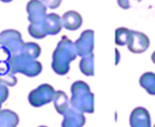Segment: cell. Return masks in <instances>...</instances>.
<instances>
[{"mask_svg": "<svg viewBox=\"0 0 155 127\" xmlns=\"http://www.w3.org/2000/svg\"><path fill=\"white\" fill-rule=\"evenodd\" d=\"M43 27L47 35L58 34L62 30V18L55 13L47 14L43 22Z\"/></svg>", "mask_w": 155, "mask_h": 127, "instance_id": "cell-11", "label": "cell"}, {"mask_svg": "<svg viewBox=\"0 0 155 127\" xmlns=\"http://www.w3.org/2000/svg\"><path fill=\"white\" fill-rule=\"evenodd\" d=\"M53 104L56 111L60 114H64L69 108V99L66 93L63 91H55V94L53 97Z\"/></svg>", "mask_w": 155, "mask_h": 127, "instance_id": "cell-14", "label": "cell"}, {"mask_svg": "<svg viewBox=\"0 0 155 127\" xmlns=\"http://www.w3.org/2000/svg\"><path fill=\"white\" fill-rule=\"evenodd\" d=\"M62 25L65 29L70 31L78 30L82 26V16L75 11H68L62 16Z\"/></svg>", "mask_w": 155, "mask_h": 127, "instance_id": "cell-12", "label": "cell"}, {"mask_svg": "<svg viewBox=\"0 0 155 127\" xmlns=\"http://www.w3.org/2000/svg\"><path fill=\"white\" fill-rule=\"evenodd\" d=\"M0 46L10 55L19 54L24 46V41L20 32L14 29L3 30L0 33Z\"/></svg>", "mask_w": 155, "mask_h": 127, "instance_id": "cell-4", "label": "cell"}, {"mask_svg": "<svg viewBox=\"0 0 155 127\" xmlns=\"http://www.w3.org/2000/svg\"><path fill=\"white\" fill-rule=\"evenodd\" d=\"M7 63L9 65L10 72L13 73L14 75L16 73H21L28 77H35V76L39 75L43 69V66L38 61L32 60L22 55L21 52L10 55Z\"/></svg>", "mask_w": 155, "mask_h": 127, "instance_id": "cell-3", "label": "cell"}, {"mask_svg": "<svg viewBox=\"0 0 155 127\" xmlns=\"http://www.w3.org/2000/svg\"><path fill=\"white\" fill-rule=\"evenodd\" d=\"M133 1L139 2L141 0H118V5H119V7L122 8V9H129V8H131L132 5H133Z\"/></svg>", "mask_w": 155, "mask_h": 127, "instance_id": "cell-23", "label": "cell"}, {"mask_svg": "<svg viewBox=\"0 0 155 127\" xmlns=\"http://www.w3.org/2000/svg\"><path fill=\"white\" fill-rule=\"evenodd\" d=\"M152 61H153V62L155 63V51H154V52H153V54H152Z\"/></svg>", "mask_w": 155, "mask_h": 127, "instance_id": "cell-25", "label": "cell"}, {"mask_svg": "<svg viewBox=\"0 0 155 127\" xmlns=\"http://www.w3.org/2000/svg\"><path fill=\"white\" fill-rule=\"evenodd\" d=\"M127 48L131 52L134 54H141L144 52L150 46V40L144 33L138 31L131 30L129 41H127Z\"/></svg>", "mask_w": 155, "mask_h": 127, "instance_id": "cell-8", "label": "cell"}, {"mask_svg": "<svg viewBox=\"0 0 155 127\" xmlns=\"http://www.w3.org/2000/svg\"><path fill=\"white\" fill-rule=\"evenodd\" d=\"M0 1H2V2H11L12 0H0Z\"/></svg>", "mask_w": 155, "mask_h": 127, "instance_id": "cell-26", "label": "cell"}, {"mask_svg": "<svg viewBox=\"0 0 155 127\" xmlns=\"http://www.w3.org/2000/svg\"><path fill=\"white\" fill-rule=\"evenodd\" d=\"M16 83H17V78L13 73L10 72V69L0 73V84H3L5 86H14Z\"/></svg>", "mask_w": 155, "mask_h": 127, "instance_id": "cell-19", "label": "cell"}, {"mask_svg": "<svg viewBox=\"0 0 155 127\" xmlns=\"http://www.w3.org/2000/svg\"><path fill=\"white\" fill-rule=\"evenodd\" d=\"M39 127H46V126H39Z\"/></svg>", "mask_w": 155, "mask_h": 127, "instance_id": "cell-27", "label": "cell"}, {"mask_svg": "<svg viewBox=\"0 0 155 127\" xmlns=\"http://www.w3.org/2000/svg\"><path fill=\"white\" fill-rule=\"evenodd\" d=\"M27 12L30 24H43L47 15V7L41 2V0H30L27 5Z\"/></svg>", "mask_w": 155, "mask_h": 127, "instance_id": "cell-7", "label": "cell"}, {"mask_svg": "<svg viewBox=\"0 0 155 127\" xmlns=\"http://www.w3.org/2000/svg\"><path fill=\"white\" fill-rule=\"evenodd\" d=\"M139 83L149 94L155 95V74L148 72L140 77Z\"/></svg>", "mask_w": 155, "mask_h": 127, "instance_id": "cell-15", "label": "cell"}, {"mask_svg": "<svg viewBox=\"0 0 155 127\" xmlns=\"http://www.w3.org/2000/svg\"><path fill=\"white\" fill-rule=\"evenodd\" d=\"M115 52H116V64H118L119 59H120V52H119L118 49H115Z\"/></svg>", "mask_w": 155, "mask_h": 127, "instance_id": "cell-24", "label": "cell"}, {"mask_svg": "<svg viewBox=\"0 0 155 127\" xmlns=\"http://www.w3.org/2000/svg\"><path fill=\"white\" fill-rule=\"evenodd\" d=\"M19 123L17 113L9 109L0 110V127H16Z\"/></svg>", "mask_w": 155, "mask_h": 127, "instance_id": "cell-13", "label": "cell"}, {"mask_svg": "<svg viewBox=\"0 0 155 127\" xmlns=\"http://www.w3.org/2000/svg\"><path fill=\"white\" fill-rule=\"evenodd\" d=\"M54 94H55V91H54L53 86L48 83H44L37 86L33 91H31L28 96V99L29 103L33 107L38 108L53 101Z\"/></svg>", "mask_w": 155, "mask_h": 127, "instance_id": "cell-5", "label": "cell"}, {"mask_svg": "<svg viewBox=\"0 0 155 127\" xmlns=\"http://www.w3.org/2000/svg\"><path fill=\"white\" fill-rule=\"evenodd\" d=\"M154 127H155V125H154Z\"/></svg>", "mask_w": 155, "mask_h": 127, "instance_id": "cell-28", "label": "cell"}, {"mask_svg": "<svg viewBox=\"0 0 155 127\" xmlns=\"http://www.w3.org/2000/svg\"><path fill=\"white\" fill-rule=\"evenodd\" d=\"M28 31L31 37H35V39H44V37L47 35L45 30H44L43 24H39V25L30 24V26H29V28H28Z\"/></svg>", "mask_w": 155, "mask_h": 127, "instance_id": "cell-20", "label": "cell"}, {"mask_svg": "<svg viewBox=\"0 0 155 127\" xmlns=\"http://www.w3.org/2000/svg\"><path fill=\"white\" fill-rule=\"evenodd\" d=\"M77 56L74 43L64 35L52 55V69L58 75H66L70 69V62Z\"/></svg>", "mask_w": 155, "mask_h": 127, "instance_id": "cell-1", "label": "cell"}, {"mask_svg": "<svg viewBox=\"0 0 155 127\" xmlns=\"http://www.w3.org/2000/svg\"><path fill=\"white\" fill-rule=\"evenodd\" d=\"M41 2L50 9H56L62 3V0H41Z\"/></svg>", "mask_w": 155, "mask_h": 127, "instance_id": "cell-22", "label": "cell"}, {"mask_svg": "<svg viewBox=\"0 0 155 127\" xmlns=\"http://www.w3.org/2000/svg\"><path fill=\"white\" fill-rule=\"evenodd\" d=\"M131 127H151V118L148 110L137 107L132 111L130 116Z\"/></svg>", "mask_w": 155, "mask_h": 127, "instance_id": "cell-9", "label": "cell"}, {"mask_svg": "<svg viewBox=\"0 0 155 127\" xmlns=\"http://www.w3.org/2000/svg\"><path fill=\"white\" fill-rule=\"evenodd\" d=\"M80 69L85 76L95 75V56L93 54L83 57L80 62Z\"/></svg>", "mask_w": 155, "mask_h": 127, "instance_id": "cell-16", "label": "cell"}, {"mask_svg": "<svg viewBox=\"0 0 155 127\" xmlns=\"http://www.w3.org/2000/svg\"><path fill=\"white\" fill-rule=\"evenodd\" d=\"M9 97V90L5 86L0 84V108L1 105L7 101V98Z\"/></svg>", "mask_w": 155, "mask_h": 127, "instance_id": "cell-21", "label": "cell"}, {"mask_svg": "<svg viewBox=\"0 0 155 127\" xmlns=\"http://www.w3.org/2000/svg\"><path fill=\"white\" fill-rule=\"evenodd\" d=\"M63 115L64 120L62 123V127H83L86 121L82 112L78 111L74 108L69 107Z\"/></svg>", "mask_w": 155, "mask_h": 127, "instance_id": "cell-10", "label": "cell"}, {"mask_svg": "<svg viewBox=\"0 0 155 127\" xmlns=\"http://www.w3.org/2000/svg\"><path fill=\"white\" fill-rule=\"evenodd\" d=\"M70 104L72 108L80 112L93 113L95 110V95L91 92V88L86 82L79 80L71 86Z\"/></svg>", "mask_w": 155, "mask_h": 127, "instance_id": "cell-2", "label": "cell"}, {"mask_svg": "<svg viewBox=\"0 0 155 127\" xmlns=\"http://www.w3.org/2000/svg\"><path fill=\"white\" fill-rule=\"evenodd\" d=\"M95 45V32L93 30H85L75 41L74 47L77 54L81 57L88 56L93 52Z\"/></svg>", "mask_w": 155, "mask_h": 127, "instance_id": "cell-6", "label": "cell"}, {"mask_svg": "<svg viewBox=\"0 0 155 127\" xmlns=\"http://www.w3.org/2000/svg\"><path fill=\"white\" fill-rule=\"evenodd\" d=\"M130 33H131V30L127 28L120 27V28L117 29L116 32H115V42H116L117 45H127L130 37Z\"/></svg>", "mask_w": 155, "mask_h": 127, "instance_id": "cell-18", "label": "cell"}, {"mask_svg": "<svg viewBox=\"0 0 155 127\" xmlns=\"http://www.w3.org/2000/svg\"><path fill=\"white\" fill-rule=\"evenodd\" d=\"M41 50L38 44L32 43V42H30V43H24V46H22L21 50H20V52L22 55L32 59V60H36L39 57V55H41Z\"/></svg>", "mask_w": 155, "mask_h": 127, "instance_id": "cell-17", "label": "cell"}]
</instances>
